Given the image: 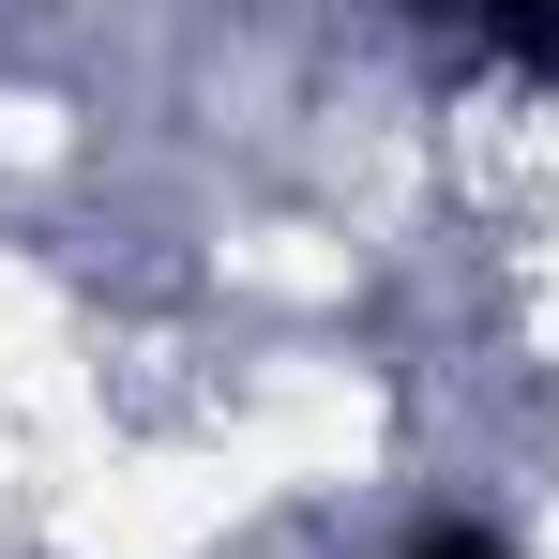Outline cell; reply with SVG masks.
<instances>
[{"label": "cell", "mask_w": 559, "mask_h": 559, "mask_svg": "<svg viewBox=\"0 0 559 559\" xmlns=\"http://www.w3.org/2000/svg\"><path fill=\"white\" fill-rule=\"evenodd\" d=\"M408 559H514V530H484V514H424Z\"/></svg>", "instance_id": "cell-2"}, {"label": "cell", "mask_w": 559, "mask_h": 559, "mask_svg": "<svg viewBox=\"0 0 559 559\" xmlns=\"http://www.w3.org/2000/svg\"><path fill=\"white\" fill-rule=\"evenodd\" d=\"M468 61H499V76L559 92V0H484V15H468Z\"/></svg>", "instance_id": "cell-1"}]
</instances>
